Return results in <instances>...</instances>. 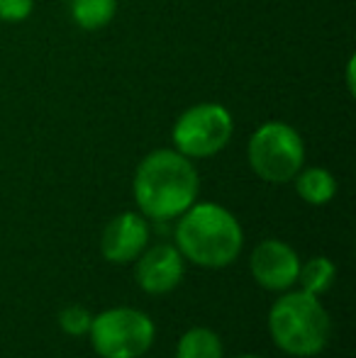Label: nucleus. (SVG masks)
Returning a JSON list of instances; mask_svg holds the SVG:
<instances>
[{
    "label": "nucleus",
    "mask_w": 356,
    "mask_h": 358,
    "mask_svg": "<svg viewBox=\"0 0 356 358\" xmlns=\"http://www.w3.org/2000/svg\"><path fill=\"white\" fill-rule=\"evenodd\" d=\"M132 190L144 217L166 222L176 220L195 203L200 178L188 156L176 149H157L137 166Z\"/></svg>",
    "instance_id": "f257e3e1"
},
{
    "label": "nucleus",
    "mask_w": 356,
    "mask_h": 358,
    "mask_svg": "<svg viewBox=\"0 0 356 358\" xmlns=\"http://www.w3.org/2000/svg\"><path fill=\"white\" fill-rule=\"evenodd\" d=\"M88 334L100 358H142L152 349L157 329L142 310L113 307L93 317Z\"/></svg>",
    "instance_id": "20e7f679"
},
{
    "label": "nucleus",
    "mask_w": 356,
    "mask_h": 358,
    "mask_svg": "<svg viewBox=\"0 0 356 358\" xmlns=\"http://www.w3.org/2000/svg\"><path fill=\"white\" fill-rule=\"evenodd\" d=\"M295 190L308 205H327L337 193V180L327 169H305L295 176Z\"/></svg>",
    "instance_id": "9d476101"
},
{
    "label": "nucleus",
    "mask_w": 356,
    "mask_h": 358,
    "mask_svg": "<svg viewBox=\"0 0 356 358\" xmlns=\"http://www.w3.org/2000/svg\"><path fill=\"white\" fill-rule=\"evenodd\" d=\"M244 246L239 220L215 203H193L178 217L176 249L185 261L203 268H225L234 264Z\"/></svg>",
    "instance_id": "f03ea898"
},
{
    "label": "nucleus",
    "mask_w": 356,
    "mask_h": 358,
    "mask_svg": "<svg viewBox=\"0 0 356 358\" xmlns=\"http://www.w3.org/2000/svg\"><path fill=\"white\" fill-rule=\"evenodd\" d=\"M237 358H264V356H257V354H244V356H237Z\"/></svg>",
    "instance_id": "dca6fc26"
},
{
    "label": "nucleus",
    "mask_w": 356,
    "mask_h": 358,
    "mask_svg": "<svg viewBox=\"0 0 356 358\" xmlns=\"http://www.w3.org/2000/svg\"><path fill=\"white\" fill-rule=\"evenodd\" d=\"M185 273V259L171 244H159L144 249L134 266L137 285L149 295H166L176 290Z\"/></svg>",
    "instance_id": "6e6552de"
},
{
    "label": "nucleus",
    "mask_w": 356,
    "mask_h": 358,
    "mask_svg": "<svg viewBox=\"0 0 356 358\" xmlns=\"http://www.w3.org/2000/svg\"><path fill=\"white\" fill-rule=\"evenodd\" d=\"M149 244V224L139 213H122L108 222L100 251L110 264H132Z\"/></svg>",
    "instance_id": "1a4fd4ad"
},
{
    "label": "nucleus",
    "mask_w": 356,
    "mask_h": 358,
    "mask_svg": "<svg viewBox=\"0 0 356 358\" xmlns=\"http://www.w3.org/2000/svg\"><path fill=\"white\" fill-rule=\"evenodd\" d=\"M118 0H71V17L81 29H103L113 22Z\"/></svg>",
    "instance_id": "f8f14e48"
},
{
    "label": "nucleus",
    "mask_w": 356,
    "mask_h": 358,
    "mask_svg": "<svg viewBox=\"0 0 356 358\" xmlns=\"http://www.w3.org/2000/svg\"><path fill=\"white\" fill-rule=\"evenodd\" d=\"M334 275L337 268L327 256H315L308 264H300V273H298V283L300 290L310 292V295H322L327 292L334 283Z\"/></svg>",
    "instance_id": "ddd939ff"
},
{
    "label": "nucleus",
    "mask_w": 356,
    "mask_h": 358,
    "mask_svg": "<svg viewBox=\"0 0 356 358\" xmlns=\"http://www.w3.org/2000/svg\"><path fill=\"white\" fill-rule=\"evenodd\" d=\"M269 331L283 354L310 358L329 344L332 324L318 295L305 290H285L269 312Z\"/></svg>",
    "instance_id": "7ed1b4c3"
},
{
    "label": "nucleus",
    "mask_w": 356,
    "mask_h": 358,
    "mask_svg": "<svg viewBox=\"0 0 356 358\" xmlns=\"http://www.w3.org/2000/svg\"><path fill=\"white\" fill-rule=\"evenodd\" d=\"M90 322H93V317L88 315V310H83V307H78V305H69L59 312V327L71 336L88 334Z\"/></svg>",
    "instance_id": "4468645a"
},
{
    "label": "nucleus",
    "mask_w": 356,
    "mask_h": 358,
    "mask_svg": "<svg viewBox=\"0 0 356 358\" xmlns=\"http://www.w3.org/2000/svg\"><path fill=\"white\" fill-rule=\"evenodd\" d=\"M249 166L266 183H288L305 161V146L298 129L285 122H266L249 139Z\"/></svg>",
    "instance_id": "39448f33"
},
{
    "label": "nucleus",
    "mask_w": 356,
    "mask_h": 358,
    "mask_svg": "<svg viewBox=\"0 0 356 358\" xmlns=\"http://www.w3.org/2000/svg\"><path fill=\"white\" fill-rule=\"evenodd\" d=\"M234 132L232 115L218 103H200L188 108L173 124V146L188 159H208L229 144Z\"/></svg>",
    "instance_id": "423d86ee"
},
{
    "label": "nucleus",
    "mask_w": 356,
    "mask_h": 358,
    "mask_svg": "<svg viewBox=\"0 0 356 358\" xmlns=\"http://www.w3.org/2000/svg\"><path fill=\"white\" fill-rule=\"evenodd\" d=\"M34 0H0V20L3 22H22L29 17Z\"/></svg>",
    "instance_id": "2eb2a0df"
},
{
    "label": "nucleus",
    "mask_w": 356,
    "mask_h": 358,
    "mask_svg": "<svg viewBox=\"0 0 356 358\" xmlns=\"http://www.w3.org/2000/svg\"><path fill=\"white\" fill-rule=\"evenodd\" d=\"M176 358H222V339L208 327H195L180 336Z\"/></svg>",
    "instance_id": "9b49d317"
},
{
    "label": "nucleus",
    "mask_w": 356,
    "mask_h": 358,
    "mask_svg": "<svg viewBox=\"0 0 356 358\" xmlns=\"http://www.w3.org/2000/svg\"><path fill=\"white\" fill-rule=\"evenodd\" d=\"M249 268H252L254 280L262 287L273 292H285L298 283L300 256L285 241L266 239L252 251Z\"/></svg>",
    "instance_id": "0eeeda50"
}]
</instances>
